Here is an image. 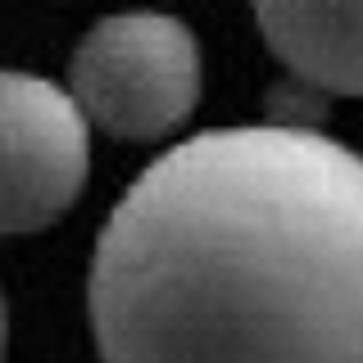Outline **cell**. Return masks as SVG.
<instances>
[{
    "label": "cell",
    "mask_w": 363,
    "mask_h": 363,
    "mask_svg": "<svg viewBox=\"0 0 363 363\" xmlns=\"http://www.w3.org/2000/svg\"><path fill=\"white\" fill-rule=\"evenodd\" d=\"M105 363H363V155L313 128L173 145L91 259Z\"/></svg>",
    "instance_id": "cell-1"
},
{
    "label": "cell",
    "mask_w": 363,
    "mask_h": 363,
    "mask_svg": "<svg viewBox=\"0 0 363 363\" xmlns=\"http://www.w3.org/2000/svg\"><path fill=\"white\" fill-rule=\"evenodd\" d=\"M200 45L173 14H113L77 41L68 96L86 123L123 141H159L200 100Z\"/></svg>",
    "instance_id": "cell-2"
},
{
    "label": "cell",
    "mask_w": 363,
    "mask_h": 363,
    "mask_svg": "<svg viewBox=\"0 0 363 363\" xmlns=\"http://www.w3.org/2000/svg\"><path fill=\"white\" fill-rule=\"evenodd\" d=\"M91 173V132L64 86L0 68V236L41 232L73 209Z\"/></svg>",
    "instance_id": "cell-3"
},
{
    "label": "cell",
    "mask_w": 363,
    "mask_h": 363,
    "mask_svg": "<svg viewBox=\"0 0 363 363\" xmlns=\"http://www.w3.org/2000/svg\"><path fill=\"white\" fill-rule=\"evenodd\" d=\"M255 18L300 82L363 96V5H264Z\"/></svg>",
    "instance_id": "cell-4"
},
{
    "label": "cell",
    "mask_w": 363,
    "mask_h": 363,
    "mask_svg": "<svg viewBox=\"0 0 363 363\" xmlns=\"http://www.w3.org/2000/svg\"><path fill=\"white\" fill-rule=\"evenodd\" d=\"M5 345H9V309H5V295H0V363H5Z\"/></svg>",
    "instance_id": "cell-5"
}]
</instances>
